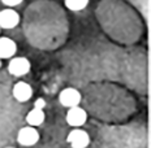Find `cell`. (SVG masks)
<instances>
[{
	"instance_id": "1",
	"label": "cell",
	"mask_w": 151,
	"mask_h": 148,
	"mask_svg": "<svg viewBox=\"0 0 151 148\" xmlns=\"http://www.w3.org/2000/svg\"><path fill=\"white\" fill-rule=\"evenodd\" d=\"M31 64L26 57H12L8 64V71L14 77H24L30 71Z\"/></svg>"
},
{
	"instance_id": "2",
	"label": "cell",
	"mask_w": 151,
	"mask_h": 148,
	"mask_svg": "<svg viewBox=\"0 0 151 148\" xmlns=\"http://www.w3.org/2000/svg\"><path fill=\"white\" fill-rule=\"evenodd\" d=\"M81 99H82L81 92L73 87H67V89L61 90L60 95H59V102L65 108H73V107L80 105Z\"/></svg>"
},
{
	"instance_id": "3",
	"label": "cell",
	"mask_w": 151,
	"mask_h": 148,
	"mask_svg": "<svg viewBox=\"0 0 151 148\" xmlns=\"http://www.w3.org/2000/svg\"><path fill=\"white\" fill-rule=\"evenodd\" d=\"M38 140H39V133L33 126H25V127L20 129V131L17 134V142L21 146L31 147L34 144H37Z\"/></svg>"
},
{
	"instance_id": "4",
	"label": "cell",
	"mask_w": 151,
	"mask_h": 148,
	"mask_svg": "<svg viewBox=\"0 0 151 148\" xmlns=\"http://www.w3.org/2000/svg\"><path fill=\"white\" fill-rule=\"evenodd\" d=\"M67 140L72 148H86L90 144V137L87 131L78 127H76L69 133Z\"/></svg>"
},
{
	"instance_id": "5",
	"label": "cell",
	"mask_w": 151,
	"mask_h": 148,
	"mask_svg": "<svg viewBox=\"0 0 151 148\" xmlns=\"http://www.w3.org/2000/svg\"><path fill=\"white\" fill-rule=\"evenodd\" d=\"M20 24V14L12 8L0 11V29H13Z\"/></svg>"
},
{
	"instance_id": "6",
	"label": "cell",
	"mask_w": 151,
	"mask_h": 148,
	"mask_svg": "<svg viewBox=\"0 0 151 148\" xmlns=\"http://www.w3.org/2000/svg\"><path fill=\"white\" fill-rule=\"evenodd\" d=\"M86 119H87V113L80 105L69 108V111L67 113V122L70 126H73V127H81L82 125H85Z\"/></svg>"
},
{
	"instance_id": "7",
	"label": "cell",
	"mask_w": 151,
	"mask_h": 148,
	"mask_svg": "<svg viewBox=\"0 0 151 148\" xmlns=\"http://www.w3.org/2000/svg\"><path fill=\"white\" fill-rule=\"evenodd\" d=\"M12 95L17 102L20 103H25L27 100L31 99L33 96V87L30 86L26 82H17V83L13 86V90H12Z\"/></svg>"
},
{
	"instance_id": "8",
	"label": "cell",
	"mask_w": 151,
	"mask_h": 148,
	"mask_svg": "<svg viewBox=\"0 0 151 148\" xmlns=\"http://www.w3.org/2000/svg\"><path fill=\"white\" fill-rule=\"evenodd\" d=\"M17 52V44L13 39L8 36L0 38V60L12 59Z\"/></svg>"
},
{
	"instance_id": "9",
	"label": "cell",
	"mask_w": 151,
	"mask_h": 148,
	"mask_svg": "<svg viewBox=\"0 0 151 148\" xmlns=\"http://www.w3.org/2000/svg\"><path fill=\"white\" fill-rule=\"evenodd\" d=\"M45 109H38V108H33L31 111L27 113L26 116V122L29 126H33V127H37V126H40L45 121Z\"/></svg>"
},
{
	"instance_id": "10",
	"label": "cell",
	"mask_w": 151,
	"mask_h": 148,
	"mask_svg": "<svg viewBox=\"0 0 151 148\" xmlns=\"http://www.w3.org/2000/svg\"><path fill=\"white\" fill-rule=\"evenodd\" d=\"M64 4L68 9L73 12H78V11H82L87 7L89 4V0H64Z\"/></svg>"
},
{
	"instance_id": "11",
	"label": "cell",
	"mask_w": 151,
	"mask_h": 148,
	"mask_svg": "<svg viewBox=\"0 0 151 148\" xmlns=\"http://www.w3.org/2000/svg\"><path fill=\"white\" fill-rule=\"evenodd\" d=\"M24 0H1V3L4 5H7V7H17V5H20L21 3H22Z\"/></svg>"
},
{
	"instance_id": "12",
	"label": "cell",
	"mask_w": 151,
	"mask_h": 148,
	"mask_svg": "<svg viewBox=\"0 0 151 148\" xmlns=\"http://www.w3.org/2000/svg\"><path fill=\"white\" fill-rule=\"evenodd\" d=\"M34 108H38V109H45L46 108V100L39 97V99L35 100V104H34Z\"/></svg>"
},
{
	"instance_id": "13",
	"label": "cell",
	"mask_w": 151,
	"mask_h": 148,
	"mask_svg": "<svg viewBox=\"0 0 151 148\" xmlns=\"http://www.w3.org/2000/svg\"><path fill=\"white\" fill-rule=\"evenodd\" d=\"M0 68H1V60H0Z\"/></svg>"
},
{
	"instance_id": "14",
	"label": "cell",
	"mask_w": 151,
	"mask_h": 148,
	"mask_svg": "<svg viewBox=\"0 0 151 148\" xmlns=\"http://www.w3.org/2000/svg\"><path fill=\"white\" fill-rule=\"evenodd\" d=\"M7 148H14V147H7Z\"/></svg>"
},
{
	"instance_id": "15",
	"label": "cell",
	"mask_w": 151,
	"mask_h": 148,
	"mask_svg": "<svg viewBox=\"0 0 151 148\" xmlns=\"http://www.w3.org/2000/svg\"><path fill=\"white\" fill-rule=\"evenodd\" d=\"M0 30H1V29H0Z\"/></svg>"
}]
</instances>
